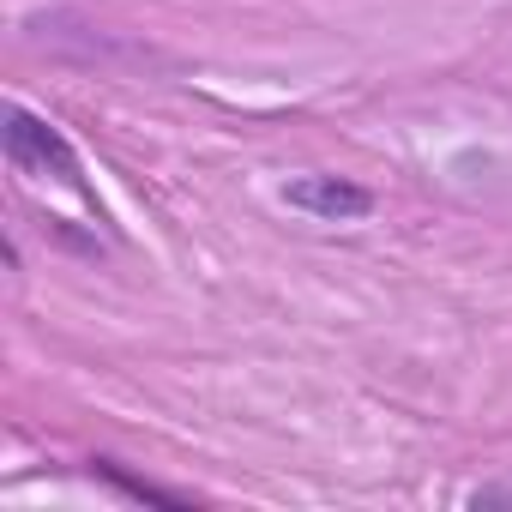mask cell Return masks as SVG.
Masks as SVG:
<instances>
[{
  "instance_id": "obj_3",
  "label": "cell",
  "mask_w": 512,
  "mask_h": 512,
  "mask_svg": "<svg viewBox=\"0 0 512 512\" xmlns=\"http://www.w3.org/2000/svg\"><path fill=\"white\" fill-rule=\"evenodd\" d=\"M91 476H97V482H109V488H121L127 500H145V506H169V512H193V506H199L193 494H181V488H157V482L133 476V470H127V464H115V458H91Z\"/></svg>"
},
{
  "instance_id": "obj_4",
  "label": "cell",
  "mask_w": 512,
  "mask_h": 512,
  "mask_svg": "<svg viewBox=\"0 0 512 512\" xmlns=\"http://www.w3.org/2000/svg\"><path fill=\"white\" fill-rule=\"evenodd\" d=\"M470 506H512V482H482V488H470Z\"/></svg>"
},
{
  "instance_id": "obj_1",
  "label": "cell",
  "mask_w": 512,
  "mask_h": 512,
  "mask_svg": "<svg viewBox=\"0 0 512 512\" xmlns=\"http://www.w3.org/2000/svg\"><path fill=\"white\" fill-rule=\"evenodd\" d=\"M0 139H7V163H13L19 175H55L61 187H73V193H85V199H91L85 163H79L73 139H67L55 121L31 115L25 103H7V127H0Z\"/></svg>"
},
{
  "instance_id": "obj_2",
  "label": "cell",
  "mask_w": 512,
  "mask_h": 512,
  "mask_svg": "<svg viewBox=\"0 0 512 512\" xmlns=\"http://www.w3.org/2000/svg\"><path fill=\"white\" fill-rule=\"evenodd\" d=\"M278 199H284L290 211L320 217V223H356V217L374 211V193H368L362 181H344V175H302V181H290Z\"/></svg>"
}]
</instances>
